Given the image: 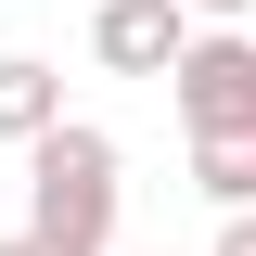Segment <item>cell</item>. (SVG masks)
Instances as JSON below:
<instances>
[{"instance_id": "obj_1", "label": "cell", "mask_w": 256, "mask_h": 256, "mask_svg": "<svg viewBox=\"0 0 256 256\" xmlns=\"http://www.w3.org/2000/svg\"><path fill=\"white\" fill-rule=\"evenodd\" d=\"M116 205H128L116 128L64 116L52 141H26V230H52V244H77V256H116Z\"/></svg>"}, {"instance_id": "obj_2", "label": "cell", "mask_w": 256, "mask_h": 256, "mask_svg": "<svg viewBox=\"0 0 256 256\" xmlns=\"http://www.w3.org/2000/svg\"><path fill=\"white\" fill-rule=\"evenodd\" d=\"M166 102L192 141H256V26H205L166 77Z\"/></svg>"}, {"instance_id": "obj_3", "label": "cell", "mask_w": 256, "mask_h": 256, "mask_svg": "<svg viewBox=\"0 0 256 256\" xmlns=\"http://www.w3.org/2000/svg\"><path fill=\"white\" fill-rule=\"evenodd\" d=\"M192 0H90V52L116 64V77H180V52H192Z\"/></svg>"}, {"instance_id": "obj_4", "label": "cell", "mask_w": 256, "mask_h": 256, "mask_svg": "<svg viewBox=\"0 0 256 256\" xmlns=\"http://www.w3.org/2000/svg\"><path fill=\"white\" fill-rule=\"evenodd\" d=\"M64 128V64H38V52H0V141L26 154V141H52Z\"/></svg>"}, {"instance_id": "obj_5", "label": "cell", "mask_w": 256, "mask_h": 256, "mask_svg": "<svg viewBox=\"0 0 256 256\" xmlns=\"http://www.w3.org/2000/svg\"><path fill=\"white\" fill-rule=\"evenodd\" d=\"M192 192L218 218H256V141H192Z\"/></svg>"}, {"instance_id": "obj_6", "label": "cell", "mask_w": 256, "mask_h": 256, "mask_svg": "<svg viewBox=\"0 0 256 256\" xmlns=\"http://www.w3.org/2000/svg\"><path fill=\"white\" fill-rule=\"evenodd\" d=\"M192 26H256V0H192Z\"/></svg>"}, {"instance_id": "obj_7", "label": "cell", "mask_w": 256, "mask_h": 256, "mask_svg": "<svg viewBox=\"0 0 256 256\" xmlns=\"http://www.w3.org/2000/svg\"><path fill=\"white\" fill-rule=\"evenodd\" d=\"M0 256H77V244H52V230H0Z\"/></svg>"}, {"instance_id": "obj_8", "label": "cell", "mask_w": 256, "mask_h": 256, "mask_svg": "<svg viewBox=\"0 0 256 256\" xmlns=\"http://www.w3.org/2000/svg\"><path fill=\"white\" fill-rule=\"evenodd\" d=\"M205 256H256V218H218V244H205Z\"/></svg>"}, {"instance_id": "obj_9", "label": "cell", "mask_w": 256, "mask_h": 256, "mask_svg": "<svg viewBox=\"0 0 256 256\" xmlns=\"http://www.w3.org/2000/svg\"><path fill=\"white\" fill-rule=\"evenodd\" d=\"M154 256H166V244H154Z\"/></svg>"}]
</instances>
